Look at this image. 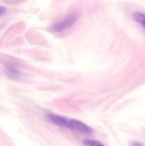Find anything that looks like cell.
<instances>
[{
    "mask_svg": "<svg viewBox=\"0 0 145 146\" xmlns=\"http://www.w3.org/2000/svg\"><path fill=\"white\" fill-rule=\"evenodd\" d=\"M79 18V13L77 11H73V12L68 14L62 20H59L58 21H56L53 25H51L50 27V30L53 33L64 32V31L69 29L71 27H73L77 22Z\"/></svg>",
    "mask_w": 145,
    "mask_h": 146,
    "instance_id": "obj_2",
    "label": "cell"
},
{
    "mask_svg": "<svg viewBox=\"0 0 145 146\" xmlns=\"http://www.w3.org/2000/svg\"><path fill=\"white\" fill-rule=\"evenodd\" d=\"M46 117L49 120V121H50L52 124L62 128H66L76 133L85 134L91 133L93 132V129L90 126L76 119H72L66 116L55 115L52 113L46 114Z\"/></svg>",
    "mask_w": 145,
    "mask_h": 146,
    "instance_id": "obj_1",
    "label": "cell"
},
{
    "mask_svg": "<svg viewBox=\"0 0 145 146\" xmlns=\"http://www.w3.org/2000/svg\"><path fill=\"white\" fill-rule=\"evenodd\" d=\"M132 19L145 30V13L139 11L134 12L132 14Z\"/></svg>",
    "mask_w": 145,
    "mask_h": 146,
    "instance_id": "obj_3",
    "label": "cell"
},
{
    "mask_svg": "<svg viewBox=\"0 0 145 146\" xmlns=\"http://www.w3.org/2000/svg\"><path fill=\"white\" fill-rule=\"evenodd\" d=\"M83 145L85 146H104L99 141L94 139H85L83 141Z\"/></svg>",
    "mask_w": 145,
    "mask_h": 146,
    "instance_id": "obj_4",
    "label": "cell"
},
{
    "mask_svg": "<svg viewBox=\"0 0 145 146\" xmlns=\"http://www.w3.org/2000/svg\"><path fill=\"white\" fill-rule=\"evenodd\" d=\"M130 146H145L144 144H142L139 141H133L130 144Z\"/></svg>",
    "mask_w": 145,
    "mask_h": 146,
    "instance_id": "obj_5",
    "label": "cell"
},
{
    "mask_svg": "<svg viewBox=\"0 0 145 146\" xmlns=\"http://www.w3.org/2000/svg\"><path fill=\"white\" fill-rule=\"evenodd\" d=\"M6 9L4 8V7H3V6H1L0 5V16H2V15H3L5 13H6Z\"/></svg>",
    "mask_w": 145,
    "mask_h": 146,
    "instance_id": "obj_6",
    "label": "cell"
}]
</instances>
